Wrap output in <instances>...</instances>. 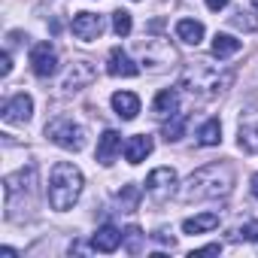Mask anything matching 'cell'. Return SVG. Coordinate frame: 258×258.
<instances>
[{
    "label": "cell",
    "instance_id": "obj_1",
    "mask_svg": "<svg viewBox=\"0 0 258 258\" xmlns=\"http://www.w3.org/2000/svg\"><path fill=\"white\" fill-rule=\"evenodd\" d=\"M231 82H234V70L231 67H216L210 61H195L179 76V85L188 94L201 97V100H213V97L225 94L231 88Z\"/></svg>",
    "mask_w": 258,
    "mask_h": 258
},
{
    "label": "cell",
    "instance_id": "obj_2",
    "mask_svg": "<svg viewBox=\"0 0 258 258\" xmlns=\"http://www.w3.org/2000/svg\"><path fill=\"white\" fill-rule=\"evenodd\" d=\"M234 185V173L228 164H207L195 170L185 185L179 188L182 201H210V198H225Z\"/></svg>",
    "mask_w": 258,
    "mask_h": 258
},
{
    "label": "cell",
    "instance_id": "obj_3",
    "mask_svg": "<svg viewBox=\"0 0 258 258\" xmlns=\"http://www.w3.org/2000/svg\"><path fill=\"white\" fill-rule=\"evenodd\" d=\"M82 185H85L82 170L70 161H58L49 173V204H52V210H58V213L73 210V204L82 195Z\"/></svg>",
    "mask_w": 258,
    "mask_h": 258
},
{
    "label": "cell",
    "instance_id": "obj_4",
    "mask_svg": "<svg viewBox=\"0 0 258 258\" xmlns=\"http://www.w3.org/2000/svg\"><path fill=\"white\" fill-rule=\"evenodd\" d=\"M46 137L55 143V146H61V149H67V152H79V149H85V127L82 124H76L70 115H58V118H52L49 124H46Z\"/></svg>",
    "mask_w": 258,
    "mask_h": 258
},
{
    "label": "cell",
    "instance_id": "obj_5",
    "mask_svg": "<svg viewBox=\"0 0 258 258\" xmlns=\"http://www.w3.org/2000/svg\"><path fill=\"white\" fill-rule=\"evenodd\" d=\"M140 55H143V67L152 70V73H161V70H167V64L176 61V49L161 37L140 43Z\"/></svg>",
    "mask_w": 258,
    "mask_h": 258
},
{
    "label": "cell",
    "instance_id": "obj_6",
    "mask_svg": "<svg viewBox=\"0 0 258 258\" xmlns=\"http://www.w3.org/2000/svg\"><path fill=\"white\" fill-rule=\"evenodd\" d=\"M176 170L173 167H155L146 179V191L155 198V201H167L173 191H176Z\"/></svg>",
    "mask_w": 258,
    "mask_h": 258
},
{
    "label": "cell",
    "instance_id": "obj_7",
    "mask_svg": "<svg viewBox=\"0 0 258 258\" xmlns=\"http://www.w3.org/2000/svg\"><path fill=\"white\" fill-rule=\"evenodd\" d=\"M31 70L40 79H49V76L58 73V55H55V49L49 43H37L31 49Z\"/></svg>",
    "mask_w": 258,
    "mask_h": 258
},
{
    "label": "cell",
    "instance_id": "obj_8",
    "mask_svg": "<svg viewBox=\"0 0 258 258\" xmlns=\"http://www.w3.org/2000/svg\"><path fill=\"white\" fill-rule=\"evenodd\" d=\"M94 76H97V70L91 67V61H73L64 82H61V88L64 91H82V88H88L94 82Z\"/></svg>",
    "mask_w": 258,
    "mask_h": 258
},
{
    "label": "cell",
    "instance_id": "obj_9",
    "mask_svg": "<svg viewBox=\"0 0 258 258\" xmlns=\"http://www.w3.org/2000/svg\"><path fill=\"white\" fill-rule=\"evenodd\" d=\"M31 115H34V100L25 91L13 94L4 103V121H10V124H25V121H31Z\"/></svg>",
    "mask_w": 258,
    "mask_h": 258
},
{
    "label": "cell",
    "instance_id": "obj_10",
    "mask_svg": "<svg viewBox=\"0 0 258 258\" xmlns=\"http://www.w3.org/2000/svg\"><path fill=\"white\" fill-rule=\"evenodd\" d=\"M103 16H94V13H76L73 16V34L79 37V40H85V43H91V40H97L100 34H103Z\"/></svg>",
    "mask_w": 258,
    "mask_h": 258
},
{
    "label": "cell",
    "instance_id": "obj_11",
    "mask_svg": "<svg viewBox=\"0 0 258 258\" xmlns=\"http://www.w3.org/2000/svg\"><path fill=\"white\" fill-rule=\"evenodd\" d=\"M124 234L115 228V225H100L97 231H94V237H91V249L94 252H115L124 240H121Z\"/></svg>",
    "mask_w": 258,
    "mask_h": 258
},
{
    "label": "cell",
    "instance_id": "obj_12",
    "mask_svg": "<svg viewBox=\"0 0 258 258\" xmlns=\"http://www.w3.org/2000/svg\"><path fill=\"white\" fill-rule=\"evenodd\" d=\"M106 73H109V76H124V79H131V76H137V73H140V64H134L131 58H127V55L115 46V49H109Z\"/></svg>",
    "mask_w": 258,
    "mask_h": 258
},
{
    "label": "cell",
    "instance_id": "obj_13",
    "mask_svg": "<svg viewBox=\"0 0 258 258\" xmlns=\"http://www.w3.org/2000/svg\"><path fill=\"white\" fill-rule=\"evenodd\" d=\"M118 152H121V134L118 131H103L100 140H97V161L109 167Z\"/></svg>",
    "mask_w": 258,
    "mask_h": 258
},
{
    "label": "cell",
    "instance_id": "obj_14",
    "mask_svg": "<svg viewBox=\"0 0 258 258\" xmlns=\"http://www.w3.org/2000/svg\"><path fill=\"white\" fill-rule=\"evenodd\" d=\"M112 109H115L118 118L131 121V118H137V112H140V97H137L134 91H115V94H112Z\"/></svg>",
    "mask_w": 258,
    "mask_h": 258
},
{
    "label": "cell",
    "instance_id": "obj_15",
    "mask_svg": "<svg viewBox=\"0 0 258 258\" xmlns=\"http://www.w3.org/2000/svg\"><path fill=\"white\" fill-rule=\"evenodd\" d=\"M152 155V137H146V134H137V137H131L124 143V158H127V164H140V161H146Z\"/></svg>",
    "mask_w": 258,
    "mask_h": 258
},
{
    "label": "cell",
    "instance_id": "obj_16",
    "mask_svg": "<svg viewBox=\"0 0 258 258\" xmlns=\"http://www.w3.org/2000/svg\"><path fill=\"white\" fill-rule=\"evenodd\" d=\"M152 112H155V118H161V121L173 118V115L179 112V97H176V91H173V88L158 91V97H155V103H152Z\"/></svg>",
    "mask_w": 258,
    "mask_h": 258
},
{
    "label": "cell",
    "instance_id": "obj_17",
    "mask_svg": "<svg viewBox=\"0 0 258 258\" xmlns=\"http://www.w3.org/2000/svg\"><path fill=\"white\" fill-rule=\"evenodd\" d=\"M176 37H179L182 43H188V46H198V43L204 40V25L195 22V19H179V22H176Z\"/></svg>",
    "mask_w": 258,
    "mask_h": 258
},
{
    "label": "cell",
    "instance_id": "obj_18",
    "mask_svg": "<svg viewBox=\"0 0 258 258\" xmlns=\"http://www.w3.org/2000/svg\"><path fill=\"white\" fill-rule=\"evenodd\" d=\"M219 228V213H201V216H191L182 222V231L185 234H204V231H213Z\"/></svg>",
    "mask_w": 258,
    "mask_h": 258
},
{
    "label": "cell",
    "instance_id": "obj_19",
    "mask_svg": "<svg viewBox=\"0 0 258 258\" xmlns=\"http://www.w3.org/2000/svg\"><path fill=\"white\" fill-rule=\"evenodd\" d=\"M240 40H234L231 34H216L213 37V55L219 58V61H225V58H231V55H237L240 52Z\"/></svg>",
    "mask_w": 258,
    "mask_h": 258
},
{
    "label": "cell",
    "instance_id": "obj_20",
    "mask_svg": "<svg viewBox=\"0 0 258 258\" xmlns=\"http://www.w3.org/2000/svg\"><path fill=\"white\" fill-rule=\"evenodd\" d=\"M198 143H201V146H219V143H222V124H219V118H207V121L201 124Z\"/></svg>",
    "mask_w": 258,
    "mask_h": 258
},
{
    "label": "cell",
    "instance_id": "obj_21",
    "mask_svg": "<svg viewBox=\"0 0 258 258\" xmlns=\"http://www.w3.org/2000/svg\"><path fill=\"white\" fill-rule=\"evenodd\" d=\"M185 124H188V118H185L182 112H176L173 118H167V121H164V140H167V143L182 140V137H185Z\"/></svg>",
    "mask_w": 258,
    "mask_h": 258
},
{
    "label": "cell",
    "instance_id": "obj_22",
    "mask_svg": "<svg viewBox=\"0 0 258 258\" xmlns=\"http://www.w3.org/2000/svg\"><path fill=\"white\" fill-rule=\"evenodd\" d=\"M237 140H240V149H246L249 155H258V121L255 124H243Z\"/></svg>",
    "mask_w": 258,
    "mask_h": 258
},
{
    "label": "cell",
    "instance_id": "obj_23",
    "mask_svg": "<svg viewBox=\"0 0 258 258\" xmlns=\"http://www.w3.org/2000/svg\"><path fill=\"white\" fill-rule=\"evenodd\" d=\"M140 204V185H124L118 191V210L121 213H134Z\"/></svg>",
    "mask_w": 258,
    "mask_h": 258
},
{
    "label": "cell",
    "instance_id": "obj_24",
    "mask_svg": "<svg viewBox=\"0 0 258 258\" xmlns=\"http://www.w3.org/2000/svg\"><path fill=\"white\" fill-rule=\"evenodd\" d=\"M121 240H124V249L131 252V255H140V252H143V231H140L137 225H131V228H127Z\"/></svg>",
    "mask_w": 258,
    "mask_h": 258
},
{
    "label": "cell",
    "instance_id": "obj_25",
    "mask_svg": "<svg viewBox=\"0 0 258 258\" xmlns=\"http://www.w3.org/2000/svg\"><path fill=\"white\" fill-rule=\"evenodd\" d=\"M131 28H134L131 13H124V10H115V13H112V31H115L118 37H127V34H131Z\"/></svg>",
    "mask_w": 258,
    "mask_h": 258
},
{
    "label": "cell",
    "instance_id": "obj_26",
    "mask_svg": "<svg viewBox=\"0 0 258 258\" xmlns=\"http://www.w3.org/2000/svg\"><path fill=\"white\" fill-rule=\"evenodd\" d=\"M231 25H234V28H240V31H255V28H258V19L240 10V13H234V16H231Z\"/></svg>",
    "mask_w": 258,
    "mask_h": 258
},
{
    "label": "cell",
    "instance_id": "obj_27",
    "mask_svg": "<svg viewBox=\"0 0 258 258\" xmlns=\"http://www.w3.org/2000/svg\"><path fill=\"white\" fill-rule=\"evenodd\" d=\"M237 234H243L246 240H252V243H258V222H249L246 228H240Z\"/></svg>",
    "mask_w": 258,
    "mask_h": 258
},
{
    "label": "cell",
    "instance_id": "obj_28",
    "mask_svg": "<svg viewBox=\"0 0 258 258\" xmlns=\"http://www.w3.org/2000/svg\"><path fill=\"white\" fill-rule=\"evenodd\" d=\"M219 252H222V246H219V243H210V246H204V249H195L191 258H195V255H219Z\"/></svg>",
    "mask_w": 258,
    "mask_h": 258
},
{
    "label": "cell",
    "instance_id": "obj_29",
    "mask_svg": "<svg viewBox=\"0 0 258 258\" xmlns=\"http://www.w3.org/2000/svg\"><path fill=\"white\" fill-rule=\"evenodd\" d=\"M10 70H13V58H10V52H4V58H0V76H10Z\"/></svg>",
    "mask_w": 258,
    "mask_h": 258
},
{
    "label": "cell",
    "instance_id": "obj_30",
    "mask_svg": "<svg viewBox=\"0 0 258 258\" xmlns=\"http://www.w3.org/2000/svg\"><path fill=\"white\" fill-rule=\"evenodd\" d=\"M152 237H155V243H161V246H173V243H176V240H173L167 231H155Z\"/></svg>",
    "mask_w": 258,
    "mask_h": 258
},
{
    "label": "cell",
    "instance_id": "obj_31",
    "mask_svg": "<svg viewBox=\"0 0 258 258\" xmlns=\"http://www.w3.org/2000/svg\"><path fill=\"white\" fill-rule=\"evenodd\" d=\"M204 4H207V10H213V13H219V10H225V7L231 4V0H204Z\"/></svg>",
    "mask_w": 258,
    "mask_h": 258
},
{
    "label": "cell",
    "instance_id": "obj_32",
    "mask_svg": "<svg viewBox=\"0 0 258 258\" xmlns=\"http://www.w3.org/2000/svg\"><path fill=\"white\" fill-rule=\"evenodd\" d=\"M0 255H4V258H16V249H10V246H4V249H0Z\"/></svg>",
    "mask_w": 258,
    "mask_h": 258
},
{
    "label": "cell",
    "instance_id": "obj_33",
    "mask_svg": "<svg viewBox=\"0 0 258 258\" xmlns=\"http://www.w3.org/2000/svg\"><path fill=\"white\" fill-rule=\"evenodd\" d=\"M252 195H255V198H258V173H255V176H252Z\"/></svg>",
    "mask_w": 258,
    "mask_h": 258
},
{
    "label": "cell",
    "instance_id": "obj_34",
    "mask_svg": "<svg viewBox=\"0 0 258 258\" xmlns=\"http://www.w3.org/2000/svg\"><path fill=\"white\" fill-rule=\"evenodd\" d=\"M252 7H255V10H258V0H252Z\"/></svg>",
    "mask_w": 258,
    "mask_h": 258
}]
</instances>
